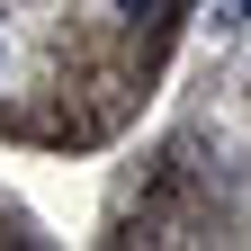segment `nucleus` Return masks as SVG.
<instances>
[{"label":"nucleus","mask_w":251,"mask_h":251,"mask_svg":"<svg viewBox=\"0 0 251 251\" xmlns=\"http://www.w3.org/2000/svg\"><path fill=\"white\" fill-rule=\"evenodd\" d=\"M117 9H126V18H152V9H162V0H117Z\"/></svg>","instance_id":"nucleus-1"},{"label":"nucleus","mask_w":251,"mask_h":251,"mask_svg":"<svg viewBox=\"0 0 251 251\" xmlns=\"http://www.w3.org/2000/svg\"><path fill=\"white\" fill-rule=\"evenodd\" d=\"M215 18H251V0H215Z\"/></svg>","instance_id":"nucleus-2"}]
</instances>
